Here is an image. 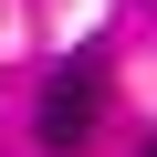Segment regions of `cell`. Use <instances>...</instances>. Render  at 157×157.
I'll use <instances>...</instances> for the list:
<instances>
[{"instance_id": "cell-2", "label": "cell", "mask_w": 157, "mask_h": 157, "mask_svg": "<svg viewBox=\"0 0 157 157\" xmlns=\"http://www.w3.org/2000/svg\"><path fill=\"white\" fill-rule=\"evenodd\" d=\"M147 157H157V147H147Z\"/></svg>"}, {"instance_id": "cell-1", "label": "cell", "mask_w": 157, "mask_h": 157, "mask_svg": "<svg viewBox=\"0 0 157 157\" xmlns=\"http://www.w3.org/2000/svg\"><path fill=\"white\" fill-rule=\"evenodd\" d=\"M94 115H105V52L84 42V52H63V63H52V84H42V115H32V126H42V147L73 157V147L94 136Z\"/></svg>"}]
</instances>
